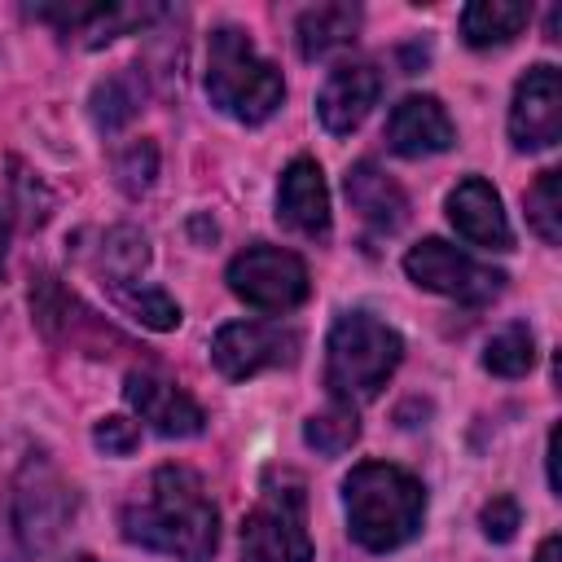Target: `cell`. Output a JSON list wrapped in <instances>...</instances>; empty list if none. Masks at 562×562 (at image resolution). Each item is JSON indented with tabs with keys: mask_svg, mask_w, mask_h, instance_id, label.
<instances>
[{
	"mask_svg": "<svg viewBox=\"0 0 562 562\" xmlns=\"http://www.w3.org/2000/svg\"><path fill=\"white\" fill-rule=\"evenodd\" d=\"M479 527H483V536L496 540V544L514 540L518 527H522V509H518V501H514V496H492V501L479 509Z\"/></svg>",
	"mask_w": 562,
	"mask_h": 562,
	"instance_id": "obj_28",
	"label": "cell"
},
{
	"mask_svg": "<svg viewBox=\"0 0 562 562\" xmlns=\"http://www.w3.org/2000/svg\"><path fill=\"white\" fill-rule=\"evenodd\" d=\"M404 360V338L373 312H342L325 338V386L334 404H369Z\"/></svg>",
	"mask_w": 562,
	"mask_h": 562,
	"instance_id": "obj_4",
	"label": "cell"
},
{
	"mask_svg": "<svg viewBox=\"0 0 562 562\" xmlns=\"http://www.w3.org/2000/svg\"><path fill=\"white\" fill-rule=\"evenodd\" d=\"M303 439H307V448H316L321 457H342V452L360 439V417H356V408H347V404H329L325 413H312V417L303 422Z\"/></svg>",
	"mask_w": 562,
	"mask_h": 562,
	"instance_id": "obj_26",
	"label": "cell"
},
{
	"mask_svg": "<svg viewBox=\"0 0 562 562\" xmlns=\"http://www.w3.org/2000/svg\"><path fill=\"white\" fill-rule=\"evenodd\" d=\"M123 540L176 562H211L220 549V509L189 465H158L123 505Z\"/></svg>",
	"mask_w": 562,
	"mask_h": 562,
	"instance_id": "obj_1",
	"label": "cell"
},
{
	"mask_svg": "<svg viewBox=\"0 0 562 562\" xmlns=\"http://www.w3.org/2000/svg\"><path fill=\"white\" fill-rule=\"evenodd\" d=\"M299 347H303V338L294 329L263 325V321H228L211 338V360L228 382H246L263 369L294 364Z\"/></svg>",
	"mask_w": 562,
	"mask_h": 562,
	"instance_id": "obj_9",
	"label": "cell"
},
{
	"mask_svg": "<svg viewBox=\"0 0 562 562\" xmlns=\"http://www.w3.org/2000/svg\"><path fill=\"white\" fill-rule=\"evenodd\" d=\"M140 101H145V79H140L136 66H123V70L105 75V79L92 88L88 110H92V123H97L101 132H119L123 123L136 119Z\"/></svg>",
	"mask_w": 562,
	"mask_h": 562,
	"instance_id": "obj_21",
	"label": "cell"
},
{
	"mask_svg": "<svg viewBox=\"0 0 562 562\" xmlns=\"http://www.w3.org/2000/svg\"><path fill=\"white\" fill-rule=\"evenodd\" d=\"M31 312H35V321H40V329H44L48 338H66V342L79 347V351H97L101 338H105V342H119V338L110 334V325H105L101 316H92L75 294H66L53 277H40V281H35V290H31Z\"/></svg>",
	"mask_w": 562,
	"mask_h": 562,
	"instance_id": "obj_17",
	"label": "cell"
},
{
	"mask_svg": "<svg viewBox=\"0 0 562 562\" xmlns=\"http://www.w3.org/2000/svg\"><path fill=\"white\" fill-rule=\"evenodd\" d=\"M382 97V75L369 66V61H347V66H334L321 97H316V114H321V127L329 136H347L356 132L369 110L378 105Z\"/></svg>",
	"mask_w": 562,
	"mask_h": 562,
	"instance_id": "obj_13",
	"label": "cell"
},
{
	"mask_svg": "<svg viewBox=\"0 0 562 562\" xmlns=\"http://www.w3.org/2000/svg\"><path fill=\"white\" fill-rule=\"evenodd\" d=\"M13 224H18V211H13V198L0 193V277H4V259H9V241H13Z\"/></svg>",
	"mask_w": 562,
	"mask_h": 562,
	"instance_id": "obj_30",
	"label": "cell"
},
{
	"mask_svg": "<svg viewBox=\"0 0 562 562\" xmlns=\"http://www.w3.org/2000/svg\"><path fill=\"white\" fill-rule=\"evenodd\" d=\"M26 13L48 22L66 44L105 48L110 40L154 22L162 9L158 4H105V0H92V4H31Z\"/></svg>",
	"mask_w": 562,
	"mask_h": 562,
	"instance_id": "obj_10",
	"label": "cell"
},
{
	"mask_svg": "<svg viewBox=\"0 0 562 562\" xmlns=\"http://www.w3.org/2000/svg\"><path fill=\"white\" fill-rule=\"evenodd\" d=\"M536 562H562V540L558 536H544L540 549H536Z\"/></svg>",
	"mask_w": 562,
	"mask_h": 562,
	"instance_id": "obj_31",
	"label": "cell"
},
{
	"mask_svg": "<svg viewBox=\"0 0 562 562\" xmlns=\"http://www.w3.org/2000/svg\"><path fill=\"white\" fill-rule=\"evenodd\" d=\"M241 562H312L307 492L294 470H268L241 522Z\"/></svg>",
	"mask_w": 562,
	"mask_h": 562,
	"instance_id": "obj_6",
	"label": "cell"
},
{
	"mask_svg": "<svg viewBox=\"0 0 562 562\" xmlns=\"http://www.w3.org/2000/svg\"><path fill=\"white\" fill-rule=\"evenodd\" d=\"M452 140H457V127H452L443 101L430 92L404 97L386 119V145L400 158H430V154L452 149Z\"/></svg>",
	"mask_w": 562,
	"mask_h": 562,
	"instance_id": "obj_14",
	"label": "cell"
},
{
	"mask_svg": "<svg viewBox=\"0 0 562 562\" xmlns=\"http://www.w3.org/2000/svg\"><path fill=\"white\" fill-rule=\"evenodd\" d=\"M509 140L514 149H549L562 140V75L558 66H531L509 101Z\"/></svg>",
	"mask_w": 562,
	"mask_h": 562,
	"instance_id": "obj_11",
	"label": "cell"
},
{
	"mask_svg": "<svg viewBox=\"0 0 562 562\" xmlns=\"http://www.w3.org/2000/svg\"><path fill=\"white\" fill-rule=\"evenodd\" d=\"M110 294H114V303H119L132 321H140L145 329L167 334V329L180 325V303H176L167 290H158V285H140V281H132V285H114Z\"/></svg>",
	"mask_w": 562,
	"mask_h": 562,
	"instance_id": "obj_24",
	"label": "cell"
},
{
	"mask_svg": "<svg viewBox=\"0 0 562 562\" xmlns=\"http://www.w3.org/2000/svg\"><path fill=\"white\" fill-rule=\"evenodd\" d=\"M356 31H360V4H316V9H303L294 22V40L307 61L351 44Z\"/></svg>",
	"mask_w": 562,
	"mask_h": 562,
	"instance_id": "obj_20",
	"label": "cell"
},
{
	"mask_svg": "<svg viewBox=\"0 0 562 562\" xmlns=\"http://www.w3.org/2000/svg\"><path fill=\"white\" fill-rule=\"evenodd\" d=\"M342 189H347L351 211H360V220H364L369 228H378V233L404 228V220H408V193H404L400 180H391L378 162H356V167L347 171Z\"/></svg>",
	"mask_w": 562,
	"mask_h": 562,
	"instance_id": "obj_18",
	"label": "cell"
},
{
	"mask_svg": "<svg viewBox=\"0 0 562 562\" xmlns=\"http://www.w3.org/2000/svg\"><path fill=\"white\" fill-rule=\"evenodd\" d=\"M92 443H97L105 457H127V452H136V443H140V422H132V417H101V422L92 426Z\"/></svg>",
	"mask_w": 562,
	"mask_h": 562,
	"instance_id": "obj_29",
	"label": "cell"
},
{
	"mask_svg": "<svg viewBox=\"0 0 562 562\" xmlns=\"http://www.w3.org/2000/svg\"><path fill=\"white\" fill-rule=\"evenodd\" d=\"M145 263H149V246H145V237H140L136 228L119 224V228H110V233L101 237L97 272H101V281H105L110 290H114V285H132V281L145 272Z\"/></svg>",
	"mask_w": 562,
	"mask_h": 562,
	"instance_id": "obj_22",
	"label": "cell"
},
{
	"mask_svg": "<svg viewBox=\"0 0 562 562\" xmlns=\"http://www.w3.org/2000/svg\"><path fill=\"white\" fill-rule=\"evenodd\" d=\"M531 364H536V338H531V329L522 321L505 325L483 347V369L496 373V378H522Z\"/></svg>",
	"mask_w": 562,
	"mask_h": 562,
	"instance_id": "obj_25",
	"label": "cell"
},
{
	"mask_svg": "<svg viewBox=\"0 0 562 562\" xmlns=\"http://www.w3.org/2000/svg\"><path fill=\"white\" fill-rule=\"evenodd\" d=\"M224 281L255 312H294L307 299V290H312L307 263L294 250L263 246V241L259 246H246L241 255H233Z\"/></svg>",
	"mask_w": 562,
	"mask_h": 562,
	"instance_id": "obj_8",
	"label": "cell"
},
{
	"mask_svg": "<svg viewBox=\"0 0 562 562\" xmlns=\"http://www.w3.org/2000/svg\"><path fill=\"white\" fill-rule=\"evenodd\" d=\"M544 457H549V487L558 492V430L549 435V452Z\"/></svg>",
	"mask_w": 562,
	"mask_h": 562,
	"instance_id": "obj_32",
	"label": "cell"
},
{
	"mask_svg": "<svg viewBox=\"0 0 562 562\" xmlns=\"http://www.w3.org/2000/svg\"><path fill=\"white\" fill-rule=\"evenodd\" d=\"M404 272H408L413 285H422V290H430V294H443V299H452V303H465V307L492 303V299L505 290V281H509L505 272L479 263L474 255L457 250V246L443 241V237H426V241L408 246Z\"/></svg>",
	"mask_w": 562,
	"mask_h": 562,
	"instance_id": "obj_7",
	"label": "cell"
},
{
	"mask_svg": "<svg viewBox=\"0 0 562 562\" xmlns=\"http://www.w3.org/2000/svg\"><path fill=\"white\" fill-rule=\"evenodd\" d=\"M277 220L303 237H329V189L316 158H294L277 184Z\"/></svg>",
	"mask_w": 562,
	"mask_h": 562,
	"instance_id": "obj_16",
	"label": "cell"
},
{
	"mask_svg": "<svg viewBox=\"0 0 562 562\" xmlns=\"http://www.w3.org/2000/svg\"><path fill=\"white\" fill-rule=\"evenodd\" d=\"M206 97L220 114L255 127L281 110L285 79L241 26H215L206 44Z\"/></svg>",
	"mask_w": 562,
	"mask_h": 562,
	"instance_id": "obj_5",
	"label": "cell"
},
{
	"mask_svg": "<svg viewBox=\"0 0 562 562\" xmlns=\"http://www.w3.org/2000/svg\"><path fill=\"white\" fill-rule=\"evenodd\" d=\"M448 220L452 228L470 241V246H483V250H509L514 246V228L505 220V206H501V193L483 180V176H465L452 193H448Z\"/></svg>",
	"mask_w": 562,
	"mask_h": 562,
	"instance_id": "obj_15",
	"label": "cell"
},
{
	"mask_svg": "<svg viewBox=\"0 0 562 562\" xmlns=\"http://www.w3.org/2000/svg\"><path fill=\"white\" fill-rule=\"evenodd\" d=\"M158 176V145L154 140H127L119 154H114V180L127 198H140Z\"/></svg>",
	"mask_w": 562,
	"mask_h": 562,
	"instance_id": "obj_27",
	"label": "cell"
},
{
	"mask_svg": "<svg viewBox=\"0 0 562 562\" xmlns=\"http://www.w3.org/2000/svg\"><path fill=\"white\" fill-rule=\"evenodd\" d=\"M347 531L369 553H391L408 544L426 522V487L417 474L391 461H360L342 479Z\"/></svg>",
	"mask_w": 562,
	"mask_h": 562,
	"instance_id": "obj_3",
	"label": "cell"
},
{
	"mask_svg": "<svg viewBox=\"0 0 562 562\" xmlns=\"http://www.w3.org/2000/svg\"><path fill=\"white\" fill-rule=\"evenodd\" d=\"M70 562H92V558H70Z\"/></svg>",
	"mask_w": 562,
	"mask_h": 562,
	"instance_id": "obj_33",
	"label": "cell"
},
{
	"mask_svg": "<svg viewBox=\"0 0 562 562\" xmlns=\"http://www.w3.org/2000/svg\"><path fill=\"white\" fill-rule=\"evenodd\" d=\"M522 206H527V224L531 233L544 241V246H558L562 241V171H540L536 184L522 193Z\"/></svg>",
	"mask_w": 562,
	"mask_h": 562,
	"instance_id": "obj_23",
	"label": "cell"
},
{
	"mask_svg": "<svg viewBox=\"0 0 562 562\" xmlns=\"http://www.w3.org/2000/svg\"><path fill=\"white\" fill-rule=\"evenodd\" d=\"M531 22V4L522 0H474L461 9V40L470 48H501L522 35Z\"/></svg>",
	"mask_w": 562,
	"mask_h": 562,
	"instance_id": "obj_19",
	"label": "cell"
},
{
	"mask_svg": "<svg viewBox=\"0 0 562 562\" xmlns=\"http://www.w3.org/2000/svg\"><path fill=\"white\" fill-rule=\"evenodd\" d=\"M75 487L44 448H26L0 492V562H31L57 549L75 518Z\"/></svg>",
	"mask_w": 562,
	"mask_h": 562,
	"instance_id": "obj_2",
	"label": "cell"
},
{
	"mask_svg": "<svg viewBox=\"0 0 562 562\" xmlns=\"http://www.w3.org/2000/svg\"><path fill=\"white\" fill-rule=\"evenodd\" d=\"M123 400H127L132 413H136L154 435H162V439H193V435H202V426H206L202 404H198L184 386H176L171 378H158V373H149V369H132V373L123 378Z\"/></svg>",
	"mask_w": 562,
	"mask_h": 562,
	"instance_id": "obj_12",
	"label": "cell"
}]
</instances>
